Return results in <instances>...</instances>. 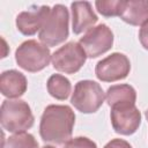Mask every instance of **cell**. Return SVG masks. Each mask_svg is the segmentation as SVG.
<instances>
[{"mask_svg":"<svg viewBox=\"0 0 148 148\" xmlns=\"http://www.w3.org/2000/svg\"><path fill=\"white\" fill-rule=\"evenodd\" d=\"M74 124L75 114L68 105H47L40 117V138L54 145L66 143L72 136Z\"/></svg>","mask_w":148,"mask_h":148,"instance_id":"cell-1","label":"cell"},{"mask_svg":"<svg viewBox=\"0 0 148 148\" xmlns=\"http://www.w3.org/2000/svg\"><path fill=\"white\" fill-rule=\"evenodd\" d=\"M0 121L3 130L10 133H22L32 127L35 118L25 101L5 99L1 104Z\"/></svg>","mask_w":148,"mask_h":148,"instance_id":"cell-2","label":"cell"},{"mask_svg":"<svg viewBox=\"0 0 148 148\" xmlns=\"http://www.w3.org/2000/svg\"><path fill=\"white\" fill-rule=\"evenodd\" d=\"M68 25V9L61 3L54 5L38 34L39 40L46 46H56L65 42L69 34Z\"/></svg>","mask_w":148,"mask_h":148,"instance_id":"cell-3","label":"cell"},{"mask_svg":"<svg viewBox=\"0 0 148 148\" xmlns=\"http://www.w3.org/2000/svg\"><path fill=\"white\" fill-rule=\"evenodd\" d=\"M51 59L52 56L49 47L35 39L23 42L15 51V60L17 65L22 69L31 73L44 69Z\"/></svg>","mask_w":148,"mask_h":148,"instance_id":"cell-4","label":"cell"},{"mask_svg":"<svg viewBox=\"0 0 148 148\" xmlns=\"http://www.w3.org/2000/svg\"><path fill=\"white\" fill-rule=\"evenodd\" d=\"M104 102V91L99 83L91 80H81L72 92L71 103L83 113L96 112Z\"/></svg>","mask_w":148,"mask_h":148,"instance_id":"cell-5","label":"cell"},{"mask_svg":"<svg viewBox=\"0 0 148 148\" xmlns=\"http://www.w3.org/2000/svg\"><path fill=\"white\" fill-rule=\"evenodd\" d=\"M86 59L87 54L82 46L76 42H68L52 54L51 60L54 69L66 74H74L81 69Z\"/></svg>","mask_w":148,"mask_h":148,"instance_id":"cell-6","label":"cell"},{"mask_svg":"<svg viewBox=\"0 0 148 148\" xmlns=\"http://www.w3.org/2000/svg\"><path fill=\"white\" fill-rule=\"evenodd\" d=\"M79 44L84 50L87 57L97 58L112 47L113 34L106 24H98L89 29L80 38Z\"/></svg>","mask_w":148,"mask_h":148,"instance_id":"cell-7","label":"cell"},{"mask_svg":"<svg viewBox=\"0 0 148 148\" xmlns=\"http://www.w3.org/2000/svg\"><path fill=\"white\" fill-rule=\"evenodd\" d=\"M131 71L130 59L120 52H113L99 60L95 67V74L103 82H114L127 77Z\"/></svg>","mask_w":148,"mask_h":148,"instance_id":"cell-8","label":"cell"},{"mask_svg":"<svg viewBox=\"0 0 148 148\" xmlns=\"http://www.w3.org/2000/svg\"><path fill=\"white\" fill-rule=\"evenodd\" d=\"M111 124L116 133L131 135L141 124V113L135 105H121L111 108Z\"/></svg>","mask_w":148,"mask_h":148,"instance_id":"cell-9","label":"cell"},{"mask_svg":"<svg viewBox=\"0 0 148 148\" xmlns=\"http://www.w3.org/2000/svg\"><path fill=\"white\" fill-rule=\"evenodd\" d=\"M51 8L49 6H34L30 10L21 12L16 16V28L23 35L31 36L40 31L44 25Z\"/></svg>","mask_w":148,"mask_h":148,"instance_id":"cell-10","label":"cell"},{"mask_svg":"<svg viewBox=\"0 0 148 148\" xmlns=\"http://www.w3.org/2000/svg\"><path fill=\"white\" fill-rule=\"evenodd\" d=\"M72 9V29L75 35L89 30L98 21L97 15L92 10L91 3L88 1H76L71 3Z\"/></svg>","mask_w":148,"mask_h":148,"instance_id":"cell-11","label":"cell"},{"mask_svg":"<svg viewBox=\"0 0 148 148\" xmlns=\"http://www.w3.org/2000/svg\"><path fill=\"white\" fill-rule=\"evenodd\" d=\"M28 87L27 77L16 69L2 72L0 76V91L3 96L9 98H17L22 96Z\"/></svg>","mask_w":148,"mask_h":148,"instance_id":"cell-12","label":"cell"},{"mask_svg":"<svg viewBox=\"0 0 148 148\" xmlns=\"http://www.w3.org/2000/svg\"><path fill=\"white\" fill-rule=\"evenodd\" d=\"M105 98L110 108L121 105H135L136 91L130 84H114L106 90Z\"/></svg>","mask_w":148,"mask_h":148,"instance_id":"cell-13","label":"cell"},{"mask_svg":"<svg viewBox=\"0 0 148 148\" xmlns=\"http://www.w3.org/2000/svg\"><path fill=\"white\" fill-rule=\"evenodd\" d=\"M120 18L131 25L143 24L148 21V1H126L125 8L120 14Z\"/></svg>","mask_w":148,"mask_h":148,"instance_id":"cell-14","label":"cell"},{"mask_svg":"<svg viewBox=\"0 0 148 148\" xmlns=\"http://www.w3.org/2000/svg\"><path fill=\"white\" fill-rule=\"evenodd\" d=\"M46 88H47L49 94L52 97H54L56 99H59V101L66 99L69 96L71 91H72L71 81L61 74L51 75L47 80Z\"/></svg>","mask_w":148,"mask_h":148,"instance_id":"cell-15","label":"cell"},{"mask_svg":"<svg viewBox=\"0 0 148 148\" xmlns=\"http://www.w3.org/2000/svg\"><path fill=\"white\" fill-rule=\"evenodd\" d=\"M1 148H38V142L30 133H14Z\"/></svg>","mask_w":148,"mask_h":148,"instance_id":"cell-16","label":"cell"},{"mask_svg":"<svg viewBox=\"0 0 148 148\" xmlns=\"http://www.w3.org/2000/svg\"><path fill=\"white\" fill-rule=\"evenodd\" d=\"M126 1L124 0H97L95 1V6L97 12L105 17L111 16H120L124 10Z\"/></svg>","mask_w":148,"mask_h":148,"instance_id":"cell-17","label":"cell"},{"mask_svg":"<svg viewBox=\"0 0 148 148\" xmlns=\"http://www.w3.org/2000/svg\"><path fill=\"white\" fill-rule=\"evenodd\" d=\"M62 148H97V145L86 136H76L69 139Z\"/></svg>","mask_w":148,"mask_h":148,"instance_id":"cell-18","label":"cell"},{"mask_svg":"<svg viewBox=\"0 0 148 148\" xmlns=\"http://www.w3.org/2000/svg\"><path fill=\"white\" fill-rule=\"evenodd\" d=\"M139 40L141 43V45L143 46V49L148 50V21L145 22L139 31Z\"/></svg>","mask_w":148,"mask_h":148,"instance_id":"cell-19","label":"cell"},{"mask_svg":"<svg viewBox=\"0 0 148 148\" xmlns=\"http://www.w3.org/2000/svg\"><path fill=\"white\" fill-rule=\"evenodd\" d=\"M104 148H132V146L123 139H112L111 141H109Z\"/></svg>","mask_w":148,"mask_h":148,"instance_id":"cell-20","label":"cell"},{"mask_svg":"<svg viewBox=\"0 0 148 148\" xmlns=\"http://www.w3.org/2000/svg\"><path fill=\"white\" fill-rule=\"evenodd\" d=\"M42 148H56V147H53V146H44Z\"/></svg>","mask_w":148,"mask_h":148,"instance_id":"cell-21","label":"cell"},{"mask_svg":"<svg viewBox=\"0 0 148 148\" xmlns=\"http://www.w3.org/2000/svg\"><path fill=\"white\" fill-rule=\"evenodd\" d=\"M145 116H146V119L148 120V109H147V111H146V113H145Z\"/></svg>","mask_w":148,"mask_h":148,"instance_id":"cell-22","label":"cell"}]
</instances>
